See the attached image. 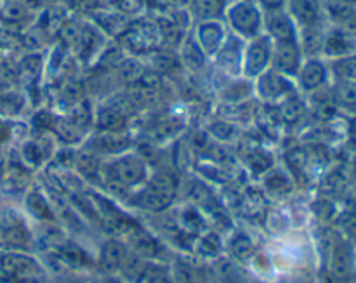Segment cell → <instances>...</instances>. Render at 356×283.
Here are the masks:
<instances>
[{"mask_svg":"<svg viewBox=\"0 0 356 283\" xmlns=\"http://www.w3.org/2000/svg\"><path fill=\"white\" fill-rule=\"evenodd\" d=\"M292 14L301 21L305 26H313L318 16V6L315 0H291Z\"/></svg>","mask_w":356,"mask_h":283,"instance_id":"cell-13","label":"cell"},{"mask_svg":"<svg viewBox=\"0 0 356 283\" xmlns=\"http://www.w3.org/2000/svg\"><path fill=\"white\" fill-rule=\"evenodd\" d=\"M9 138H10L9 122L3 120V118L0 117V145H2V143H6Z\"/></svg>","mask_w":356,"mask_h":283,"instance_id":"cell-39","label":"cell"},{"mask_svg":"<svg viewBox=\"0 0 356 283\" xmlns=\"http://www.w3.org/2000/svg\"><path fill=\"white\" fill-rule=\"evenodd\" d=\"M26 205L28 211H30L37 219H52L51 207H49V204L45 202V198L42 197L40 193H37V191L28 195Z\"/></svg>","mask_w":356,"mask_h":283,"instance_id":"cell-20","label":"cell"},{"mask_svg":"<svg viewBox=\"0 0 356 283\" xmlns=\"http://www.w3.org/2000/svg\"><path fill=\"white\" fill-rule=\"evenodd\" d=\"M282 2H284V0H261V3L266 6L268 9H278V7L282 6Z\"/></svg>","mask_w":356,"mask_h":283,"instance_id":"cell-40","label":"cell"},{"mask_svg":"<svg viewBox=\"0 0 356 283\" xmlns=\"http://www.w3.org/2000/svg\"><path fill=\"white\" fill-rule=\"evenodd\" d=\"M132 247H134V252L141 257H156L160 252L159 243L143 232L134 233V236H132Z\"/></svg>","mask_w":356,"mask_h":283,"instance_id":"cell-18","label":"cell"},{"mask_svg":"<svg viewBox=\"0 0 356 283\" xmlns=\"http://www.w3.org/2000/svg\"><path fill=\"white\" fill-rule=\"evenodd\" d=\"M249 92H250V87L249 83L245 82H236L233 83L232 87H229L228 90H226L225 94V99L228 101V103H238V101H243L249 97Z\"/></svg>","mask_w":356,"mask_h":283,"instance_id":"cell-26","label":"cell"},{"mask_svg":"<svg viewBox=\"0 0 356 283\" xmlns=\"http://www.w3.org/2000/svg\"><path fill=\"white\" fill-rule=\"evenodd\" d=\"M271 56H273V51H271L270 38H256V40L249 45V49H247L245 63H243L245 75L259 76L261 73H264L268 63L271 61Z\"/></svg>","mask_w":356,"mask_h":283,"instance_id":"cell-4","label":"cell"},{"mask_svg":"<svg viewBox=\"0 0 356 283\" xmlns=\"http://www.w3.org/2000/svg\"><path fill=\"white\" fill-rule=\"evenodd\" d=\"M266 28L271 37L280 42H294V28L291 17L280 9H271L266 14Z\"/></svg>","mask_w":356,"mask_h":283,"instance_id":"cell-7","label":"cell"},{"mask_svg":"<svg viewBox=\"0 0 356 283\" xmlns=\"http://www.w3.org/2000/svg\"><path fill=\"white\" fill-rule=\"evenodd\" d=\"M125 254H127V250H125L124 243L117 242V240H110V242H106L101 247L99 264L104 270L110 271V273L120 271L122 261H124Z\"/></svg>","mask_w":356,"mask_h":283,"instance_id":"cell-10","label":"cell"},{"mask_svg":"<svg viewBox=\"0 0 356 283\" xmlns=\"http://www.w3.org/2000/svg\"><path fill=\"white\" fill-rule=\"evenodd\" d=\"M56 283H87L86 280H75V278H61V280H58Z\"/></svg>","mask_w":356,"mask_h":283,"instance_id":"cell-42","label":"cell"},{"mask_svg":"<svg viewBox=\"0 0 356 283\" xmlns=\"http://www.w3.org/2000/svg\"><path fill=\"white\" fill-rule=\"evenodd\" d=\"M299 79H301V86L305 89L313 90L322 86L323 79H325V70H323V66L318 61H309L302 66Z\"/></svg>","mask_w":356,"mask_h":283,"instance_id":"cell-12","label":"cell"},{"mask_svg":"<svg viewBox=\"0 0 356 283\" xmlns=\"http://www.w3.org/2000/svg\"><path fill=\"white\" fill-rule=\"evenodd\" d=\"M222 28L216 21H207L198 28V44L204 49L205 54H214L221 51L222 44Z\"/></svg>","mask_w":356,"mask_h":283,"instance_id":"cell-9","label":"cell"},{"mask_svg":"<svg viewBox=\"0 0 356 283\" xmlns=\"http://www.w3.org/2000/svg\"><path fill=\"white\" fill-rule=\"evenodd\" d=\"M96 120H97V125H99L104 132H117L124 127L125 118L122 117L120 113H117L113 108H110L106 104V106H103L99 111H97Z\"/></svg>","mask_w":356,"mask_h":283,"instance_id":"cell-16","label":"cell"},{"mask_svg":"<svg viewBox=\"0 0 356 283\" xmlns=\"http://www.w3.org/2000/svg\"><path fill=\"white\" fill-rule=\"evenodd\" d=\"M209 197H211V193H209V190L204 184L197 183L193 186V190H190V198L193 202H197V204H205L209 200Z\"/></svg>","mask_w":356,"mask_h":283,"instance_id":"cell-36","label":"cell"},{"mask_svg":"<svg viewBox=\"0 0 356 283\" xmlns=\"http://www.w3.org/2000/svg\"><path fill=\"white\" fill-rule=\"evenodd\" d=\"M103 283H122V282L117 280V278H108V280H104Z\"/></svg>","mask_w":356,"mask_h":283,"instance_id":"cell-44","label":"cell"},{"mask_svg":"<svg viewBox=\"0 0 356 283\" xmlns=\"http://www.w3.org/2000/svg\"><path fill=\"white\" fill-rule=\"evenodd\" d=\"M174 283H195V273L186 266H176Z\"/></svg>","mask_w":356,"mask_h":283,"instance_id":"cell-35","label":"cell"},{"mask_svg":"<svg viewBox=\"0 0 356 283\" xmlns=\"http://www.w3.org/2000/svg\"><path fill=\"white\" fill-rule=\"evenodd\" d=\"M92 2H94V0H79V6L80 7H89V6H92Z\"/></svg>","mask_w":356,"mask_h":283,"instance_id":"cell-43","label":"cell"},{"mask_svg":"<svg viewBox=\"0 0 356 283\" xmlns=\"http://www.w3.org/2000/svg\"><path fill=\"white\" fill-rule=\"evenodd\" d=\"M320 283H339V278L334 277L332 273H323L320 278Z\"/></svg>","mask_w":356,"mask_h":283,"instance_id":"cell-41","label":"cell"},{"mask_svg":"<svg viewBox=\"0 0 356 283\" xmlns=\"http://www.w3.org/2000/svg\"><path fill=\"white\" fill-rule=\"evenodd\" d=\"M76 167H79V170L86 177H96L99 176L101 172L97 159L94 155H89V153H83V155H80L79 159H76Z\"/></svg>","mask_w":356,"mask_h":283,"instance_id":"cell-24","label":"cell"},{"mask_svg":"<svg viewBox=\"0 0 356 283\" xmlns=\"http://www.w3.org/2000/svg\"><path fill=\"white\" fill-rule=\"evenodd\" d=\"M351 271V252L344 243H339V245L334 249L332 252V271L330 273L334 277L346 278Z\"/></svg>","mask_w":356,"mask_h":283,"instance_id":"cell-14","label":"cell"},{"mask_svg":"<svg viewBox=\"0 0 356 283\" xmlns=\"http://www.w3.org/2000/svg\"><path fill=\"white\" fill-rule=\"evenodd\" d=\"M336 72L339 73L343 79L355 80L356 79V59H346V61L339 63L336 66Z\"/></svg>","mask_w":356,"mask_h":283,"instance_id":"cell-31","label":"cell"},{"mask_svg":"<svg viewBox=\"0 0 356 283\" xmlns=\"http://www.w3.org/2000/svg\"><path fill=\"white\" fill-rule=\"evenodd\" d=\"M24 10H26V7L23 6V3H17V2H10V3H7V7L6 9L2 10V14H3V17H6V19H21V17H23V14H24Z\"/></svg>","mask_w":356,"mask_h":283,"instance_id":"cell-33","label":"cell"},{"mask_svg":"<svg viewBox=\"0 0 356 283\" xmlns=\"http://www.w3.org/2000/svg\"><path fill=\"white\" fill-rule=\"evenodd\" d=\"M229 250H232V254L236 257V259L245 261V259H249V257L254 254V243H252V240L249 238V236L238 233V235L233 236V238H232V243H229Z\"/></svg>","mask_w":356,"mask_h":283,"instance_id":"cell-19","label":"cell"},{"mask_svg":"<svg viewBox=\"0 0 356 283\" xmlns=\"http://www.w3.org/2000/svg\"><path fill=\"white\" fill-rule=\"evenodd\" d=\"M58 134L61 136L63 139H66V141L73 143L79 139V129H76V125L73 124V122H66V124L59 125Z\"/></svg>","mask_w":356,"mask_h":283,"instance_id":"cell-32","label":"cell"},{"mask_svg":"<svg viewBox=\"0 0 356 283\" xmlns=\"http://www.w3.org/2000/svg\"><path fill=\"white\" fill-rule=\"evenodd\" d=\"M23 156L26 159V162L35 165V163H38V160H40V146L33 145V143H28L23 148Z\"/></svg>","mask_w":356,"mask_h":283,"instance_id":"cell-37","label":"cell"},{"mask_svg":"<svg viewBox=\"0 0 356 283\" xmlns=\"http://www.w3.org/2000/svg\"><path fill=\"white\" fill-rule=\"evenodd\" d=\"M337 96L344 104H356V86L351 82L341 83L337 89Z\"/></svg>","mask_w":356,"mask_h":283,"instance_id":"cell-30","label":"cell"},{"mask_svg":"<svg viewBox=\"0 0 356 283\" xmlns=\"http://www.w3.org/2000/svg\"><path fill=\"white\" fill-rule=\"evenodd\" d=\"M259 96H263L264 99H278L280 96L289 92L291 89V83L282 76V73L278 72H266L259 75Z\"/></svg>","mask_w":356,"mask_h":283,"instance_id":"cell-8","label":"cell"},{"mask_svg":"<svg viewBox=\"0 0 356 283\" xmlns=\"http://www.w3.org/2000/svg\"><path fill=\"white\" fill-rule=\"evenodd\" d=\"M153 65H155V68L159 70V72L167 73L176 66V58H174L172 54H169V52H159V54L153 58Z\"/></svg>","mask_w":356,"mask_h":283,"instance_id":"cell-29","label":"cell"},{"mask_svg":"<svg viewBox=\"0 0 356 283\" xmlns=\"http://www.w3.org/2000/svg\"><path fill=\"white\" fill-rule=\"evenodd\" d=\"M0 238L7 245L24 247L30 242L26 226L23 225L19 216L13 211H3L0 214Z\"/></svg>","mask_w":356,"mask_h":283,"instance_id":"cell-5","label":"cell"},{"mask_svg":"<svg viewBox=\"0 0 356 283\" xmlns=\"http://www.w3.org/2000/svg\"><path fill=\"white\" fill-rule=\"evenodd\" d=\"M305 113V104L298 97H289L280 106V117L287 122H296Z\"/></svg>","mask_w":356,"mask_h":283,"instance_id":"cell-21","label":"cell"},{"mask_svg":"<svg viewBox=\"0 0 356 283\" xmlns=\"http://www.w3.org/2000/svg\"><path fill=\"white\" fill-rule=\"evenodd\" d=\"M138 86H141V87H146V89H152V90H156L160 87V76L156 75V73H153V72H145L141 75V79L138 80Z\"/></svg>","mask_w":356,"mask_h":283,"instance_id":"cell-34","label":"cell"},{"mask_svg":"<svg viewBox=\"0 0 356 283\" xmlns=\"http://www.w3.org/2000/svg\"><path fill=\"white\" fill-rule=\"evenodd\" d=\"M136 202H138L139 207L146 209V211L162 212V211H165L170 204H172V198L165 197V195L159 193V191H155V190H152V188L146 186L145 190L138 195Z\"/></svg>","mask_w":356,"mask_h":283,"instance_id":"cell-11","label":"cell"},{"mask_svg":"<svg viewBox=\"0 0 356 283\" xmlns=\"http://www.w3.org/2000/svg\"><path fill=\"white\" fill-rule=\"evenodd\" d=\"M183 61L186 63V66L193 72H198V70L204 68L205 65V52L204 49L200 47L197 40H191L188 38L183 45Z\"/></svg>","mask_w":356,"mask_h":283,"instance_id":"cell-15","label":"cell"},{"mask_svg":"<svg viewBox=\"0 0 356 283\" xmlns=\"http://www.w3.org/2000/svg\"><path fill=\"white\" fill-rule=\"evenodd\" d=\"M266 186H268V190L273 191V193H277V195L291 191V183H289L287 177L280 172L271 174V176L266 179Z\"/></svg>","mask_w":356,"mask_h":283,"instance_id":"cell-27","label":"cell"},{"mask_svg":"<svg viewBox=\"0 0 356 283\" xmlns=\"http://www.w3.org/2000/svg\"><path fill=\"white\" fill-rule=\"evenodd\" d=\"M209 132H211L216 139H219V141H232V139H235L236 136H238V131H236L235 125L229 124V122L226 120L214 122V124L209 127Z\"/></svg>","mask_w":356,"mask_h":283,"instance_id":"cell-23","label":"cell"},{"mask_svg":"<svg viewBox=\"0 0 356 283\" xmlns=\"http://www.w3.org/2000/svg\"><path fill=\"white\" fill-rule=\"evenodd\" d=\"M273 65L278 73L294 75L299 68V49L294 42H280L273 52Z\"/></svg>","mask_w":356,"mask_h":283,"instance_id":"cell-6","label":"cell"},{"mask_svg":"<svg viewBox=\"0 0 356 283\" xmlns=\"http://www.w3.org/2000/svg\"><path fill=\"white\" fill-rule=\"evenodd\" d=\"M63 35H65V40L68 38V42H73L80 37V31L79 28L73 26V24H68V26L63 28Z\"/></svg>","mask_w":356,"mask_h":283,"instance_id":"cell-38","label":"cell"},{"mask_svg":"<svg viewBox=\"0 0 356 283\" xmlns=\"http://www.w3.org/2000/svg\"><path fill=\"white\" fill-rule=\"evenodd\" d=\"M228 17L232 26L235 28L238 33L245 35V37H252L257 33L261 24V16L257 13L256 6L250 2H236L235 6L229 7Z\"/></svg>","mask_w":356,"mask_h":283,"instance_id":"cell-2","label":"cell"},{"mask_svg":"<svg viewBox=\"0 0 356 283\" xmlns=\"http://www.w3.org/2000/svg\"><path fill=\"white\" fill-rule=\"evenodd\" d=\"M0 273L14 278V280H21V278L28 277H40V268L30 256L19 252H7L0 256Z\"/></svg>","mask_w":356,"mask_h":283,"instance_id":"cell-3","label":"cell"},{"mask_svg":"<svg viewBox=\"0 0 356 283\" xmlns=\"http://www.w3.org/2000/svg\"><path fill=\"white\" fill-rule=\"evenodd\" d=\"M143 73H145V68L136 59H124V61H120V76L125 82L136 83L141 79Z\"/></svg>","mask_w":356,"mask_h":283,"instance_id":"cell-22","label":"cell"},{"mask_svg":"<svg viewBox=\"0 0 356 283\" xmlns=\"http://www.w3.org/2000/svg\"><path fill=\"white\" fill-rule=\"evenodd\" d=\"M97 149L106 153L120 152V149H125L129 146V138L125 134H120V132H104L99 138L96 139Z\"/></svg>","mask_w":356,"mask_h":283,"instance_id":"cell-17","label":"cell"},{"mask_svg":"<svg viewBox=\"0 0 356 283\" xmlns=\"http://www.w3.org/2000/svg\"><path fill=\"white\" fill-rule=\"evenodd\" d=\"M108 106L113 108V110L117 111V113H120L124 118H127L129 115L134 113L136 110L134 101L129 97V94H125V96H115L113 99L108 101Z\"/></svg>","mask_w":356,"mask_h":283,"instance_id":"cell-25","label":"cell"},{"mask_svg":"<svg viewBox=\"0 0 356 283\" xmlns=\"http://www.w3.org/2000/svg\"><path fill=\"white\" fill-rule=\"evenodd\" d=\"M21 104H23V101H21L17 96H14V94H6V96H0V113L2 115L19 113Z\"/></svg>","mask_w":356,"mask_h":283,"instance_id":"cell-28","label":"cell"},{"mask_svg":"<svg viewBox=\"0 0 356 283\" xmlns=\"http://www.w3.org/2000/svg\"><path fill=\"white\" fill-rule=\"evenodd\" d=\"M146 177H148V169L145 160L132 153L118 156L106 169V181H113L124 188L138 186L145 183Z\"/></svg>","mask_w":356,"mask_h":283,"instance_id":"cell-1","label":"cell"}]
</instances>
